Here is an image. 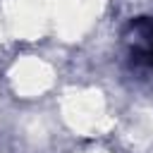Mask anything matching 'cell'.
<instances>
[{
    "label": "cell",
    "instance_id": "obj_1",
    "mask_svg": "<svg viewBox=\"0 0 153 153\" xmlns=\"http://www.w3.org/2000/svg\"><path fill=\"white\" fill-rule=\"evenodd\" d=\"M134 53L153 67V19H141L134 24Z\"/></svg>",
    "mask_w": 153,
    "mask_h": 153
}]
</instances>
